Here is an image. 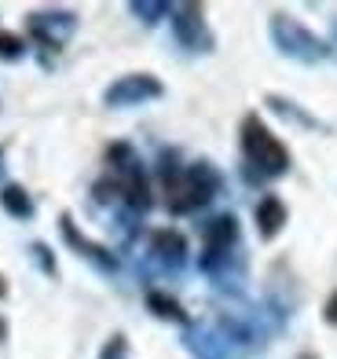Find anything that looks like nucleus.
Wrapping results in <instances>:
<instances>
[{"label":"nucleus","mask_w":337,"mask_h":359,"mask_svg":"<svg viewBox=\"0 0 337 359\" xmlns=\"http://www.w3.org/2000/svg\"><path fill=\"white\" fill-rule=\"evenodd\" d=\"M220 187V176L198 161L191 169H176V172H165V191H169V209L172 213H191V209L205 205L216 194Z\"/></svg>","instance_id":"1"},{"label":"nucleus","mask_w":337,"mask_h":359,"mask_svg":"<svg viewBox=\"0 0 337 359\" xmlns=\"http://www.w3.org/2000/svg\"><path fill=\"white\" fill-rule=\"evenodd\" d=\"M242 151H246V161L261 176H282L286 169H290V151L268 133L256 114H249V118L242 121Z\"/></svg>","instance_id":"2"},{"label":"nucleus","mask_w":337,"mask_h":359,"mask_svg":"<svg viewBox=\"0 0 337 359\" xmlns=\"http://www.w3.org/2000/svg\"><path fill=\"white\" fill-rule=\"evenodd\" d=\"M271 44L279 48V52L286 59H297V62H323L330 55V44L319 41L312 29H304L297 19H290V15H271Z\"/></svg>","instance_id":"3"},{"label":"nucleus","mask_w":337,"mask_h":359,"mask_svg":"<svg viewBox=\"0 0 337 359\" xmlns=\"http://www.w3.org/2000/svg\"><path fill=\"white\" fill-rule=\"evenodd\" d=\"M165 88L162 81L151 77V74H128V77H118L114 85L106 88V107H136V103H147V100H158Z\"/></svg>","instance_id":"4"},{"label":"nucleus","mask_w":337,"mask_h":359,"mask_svg":"<svg viewBox=\"0 0 337 359\" xmlns=\"http://www.w3.org/2000/svg\"><path fill=\"white\" fill-rule=\"evenodd\" d=\"M172 29H176V41L191 52H209V29H205V19H202V8L198 4H184L176 8V19H172Z\"/></svg>","instance_id":"5"},{"label":"nucleus","mask_w":337,"mask_h":359,"mask_svg":"<svg viewBox=\"0 0 337 359\" xmlns=\"http://www.w3.org/2000/svg\"><path fill=\"white\" fill-rule=\"evenodd\" d=\"M74 15L70 11H41V15H29V29H34V37L48 48H59L74 34Z\"/></svg>","instance_id":"6"},{"label":"nucleus","mask_w":337,"mask_h":359,"mask_svg":"<svg viewBox=\"0 0 337 359\" xmlns=\"http://www.w3.org/2000/svg\"><path fill=\"white\" fill-rule=\"evenodd\" d=\"M238 242V220L235 217H216L209 227H205V257L202 264L213 268V260H223L228 250Z\"/></svg>","instance_id":"7"},{"label":"nucleus","mask_w":337,"mask_h":359,"mask_svg":"<svg viewBox=\"0 0 337 359\" xmlns=\"http://www.w3.org/2000/svg\"><path fill=\"white\" fill-rule=\"evenodd\" d=\"M59 224H62V238H67L74 250H81V257L95 260V264H99V268H106V271H114V268H118V264H114V257H110L103 246H95V242H88V238H85V235L74 227V220H70V217H62Z\"/></svg>","instance_id":"8"},{"label":"nucleus","mask_w":337,"mask_h":359,"mask_svg":"<svg viewBox=\"0 0 337 359\" xmlns=\"http://www.w3.org/2000/svg\"><path fill=\"white\" fill-rule=\"evenodd\" d=\"M184 345L191 348L195 359H228V341L213 330H187Z\"/></svg>","instance_id":"9"},{"label":"nucleus","mask_w":337,"mask_h":359,"mask_svg":"<svg viewBox=\"0 0 337 359\" xmlns=\"http://www.w3.org/2000/svg\"><path fill=\"white\" fill-rule=\"evenodd\" d=\"M151 246H154V253L162 257L165 264H184V257H187V238L180 231H172V227L154 231L151 235Z\"/></svg>","instance_id":"10"},{"label":"nucleus","mask_w":337,"mask_h":359,"mask_svg":"<svg viewBox=\"0 0 337 359\" xmlns=\"http://www.w3.org/2000/svg\"><path fill=\"white\" fill-rule=\"evenodd\" d=\"M286 224V205L275 198V194H268V198L256 205V227H261V238H275Z\"/></svg>","instance_id":"11"},{"label":"nucleus","mask_w":337,"mask_h":359,"mask_svg":"<svg viewBox=\"0 0 337 359\" xmlns=\"http://www.w3.org/2000/svg\"><path fill=\"white\" fill-rule=\"evenodd\" d=\"M0 205H4L15 220H29V217H34V202H29V194L19 184H8L4 191H0Z\"/></svg>","instance_id":"12"},{"label":"nucleus","mask_w":337,"mask_h":359,"mask_svg":"<svg viewBox=\"0 0 337 359\" xmlns=\"http://www.w3.org/2000/svg\"><path fill=\"white\" fill-rule=\"evenodd\" d=\"M268 103L271 107H275L279 114H282V118H290V121H297V125H304V128H323V125H319L315 118H312V114H301L294 103H286V100H279V95H268Z\"/></svg>","instance_id":"13"},{"label":"nucleus","mask_w":337,"mask_h":359,"mask_svg":"<svg viewBox=\"0 0 337 359\" xmlns=\"http://www.w3.org/2000/svg\"><path fill=\"white\" fill-rule=\"evenodd\" d=\"M147 304L154 308L158 316H165V319H176V323H184L187 316H184V308L176 304L172 297H165V293H147Z\"/></svg>","instance_id":"14"},{"label":"nucleus","mask_w":337,"mask_h":359,"mask_svg":"<svg viewBox=\"0 0 337 359\" xmlns=\"http://www.w3.org/2000/svg\"><path fill=\"white\" fill-rule=\"evenodd\" d=\"M128 11L139 15L143 22H158V19H162V15H169L172 8H169V4H162V0H158V4H143V0H132V4H128Z\"/></svg>","instance_id":"15"},{"label":"nucleus","mask_w":337,"mask_h":359,"mask_svg":"<svg viewBox=\"0 0 337 359\" xmlns=\"http://www.w3.org/2000/svg\"><path fill=\"white\" fill-rule=\"evenodd\" d=\"M22 52H26L22 37H15V34H0V59H4V62L22 59Z\"/></svg>","instance_id":"16"},{"label":"nucleus","mask_w":337,"mask_h":359,"mask_svg":"<svg viewBox=\"0 0 337 359\" xmlns=\"http://www.w3.org/2000/svg\"><path fill=\"white\" fill-rule=\"evenodd\" d=\"M121 352H125V341H121V337H114V341H110V348H106V355H103V359H118Z\"/></svg>","instance_id":"17"},{"label":"nucleus","mask_w":337,"mask_h":359,"mask_svg":"<svg viewBox=\"0 0 337 359\" xmlns=\"http://www.w3.org/2000/svg\"><path fill=\"white\" fill-rule=\"evenodd\" d=\"M34 253H37V260L48 268V271H55V264H52V257H48V246H34Z\"/></svg>","instance_id":"18"},{"label":"nucleus","mask_w":337,"mask_h":359,"mask_svg":"<svg viewBox=\"0 0 337 359\" xmlns=\"http://www.w3.org/2000/svg\"><path fill=\"white\" fill-rule=\"evenodd\" d=\"M326 323H337V293H333L330 304H326Z\"/></svg>","instance_id":"19"},{"label":"nucleus","mask_w":337,"mask_h":359,"mask_svg":"<svg viewBox=\"0 0 337 359\" xmlns=\"http://www.w3.org/2000/svg\"><path fill=\"white\" fill-rule=\"evenodd\" d=\"M333 52H337V19H333Z\"/></svg>","instance_id":"20"},{"label":"nucleus","mask_w":337,"mask_h":359,"mask_svg":"<svg viewBox=\"0 0 337 359\" xmlns=\"http://www.w3.org/2000/svg\"><path fill=\"white\" fill-rule=\"evenodd\" d=\"M4 290H8V286H4V279H0V297H4Z\"/></svg>","instance_id":"21"},{"label":"nucleus","mask_w":337,"mask_h":359,"mask_svg":"<svg viewBox=\"0 0 337 359\" xmlns=\"http://www.w3.org/2000/svg\"><path fill=\"white\" fill-rule=\"evenodd\" d=\"M0 176H4V158H0Z\"/></svg>","instance_id":"22"},{"label":"nucleus","mask_w":337,"mask_h":359,"mask_svg":"<svg viewBox=\"0 0 337 359\" xmlns=\"http://www.w3.org/2000/svg\"><path fill=\"white\" fill-rule=\"evenodd\" d=\"M0 337H4V323H0Z\"/></svg>","instance_id":"23"}]
</instances>
